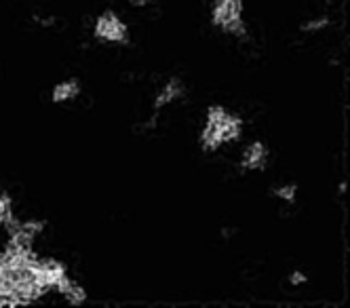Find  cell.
<instances>
[{"mask_svg": "<svg viewBox=\"0 0 350 308\" xmlns=\"http://www.w3.org/2000/svg\"><path fill=\"white\" fill-rule=\"evenodd\" d=\"M243 133V118L226 112L221 106H209L207 120L201 133V146L205 152H215L224 144L237 142Z\"/></svg>", "mask_w": 350, "mask_h": 308, "instance_id": "1", "label": "cell"}, {"mask_svg": "<svg viewBox=\"0 0 350 308\" xmlns=\"http://www.w3.org/2000/svg\"><path fill=\"white\" fill-rule=\"evenodd\" d=\"M211 21L221 32L232 34L237 38L247 36L243 21V0H215L211 9Z\"/></svg>", "mask_w": 350, "mask_h": 308, "instance_id": "2", "label": "cell"}, {"mask_svg": "<svg viewBox=\"0 0 350 308\" xmlns=\"http://www.w3.org/2000/svg\"><path fill=\"white\" fill-rule=\"evenodd\" d=\"M93 34H95L97 40H104V42H116V44H127L129 42L127 23H124L114 11H104L95 19Z\"/></svg>", "mask_w": 350, "mask_h": 308, "instance_id": "3", "label": "cell"}, {"mask_svg": "<svg viewBox=\"0 0 350 308\" xmlns=\"http://www.w3.org/2000/svg\"><path fill=\"white\" fill-rule=\"evenodd\" d=\"M268 157H270V152L264 142H252L243 152L241 167L245 171H262L268 165Z\"/></svg>", "mask_w": 350, "mask_h": 308, "instance_id": "4", "label": "cell"}, {"mask_svg": "<svg viewBox=\"0 0 350 308\" xmlns=\"http://www.w3.org/2000/svg\"><path fill=\"white\" fill-rule=\"evenodd\" d=\"M184 83H182V79H169L167 83H165V87L157 93V97H154V114H159L165 106H169V104H173L175 99H180L182 95H184Z\"/></svg>", "mask_w": 350, "mask_h": 308, "instance_id": "5", "label": "cell"}, {"mask_svg": "<svg viewBox=\"0 0 350 308\" xmlns=\"http://www.w3.org/2000/svg\"><path fill=\"white\" fill-rule=\"evenodd\" d=\"M81 95V83L77 79H68L62 81L59 85L53 87L51 91V101L53 104H66V101H72Z\"/></svg>", "mask_w": 350, "mask_h": 308, "instance_id": "6", "label": "cell"}, {"mask_svg": "<svg viewBox=\"0 0 350 308\" xmlns=\"http://www.w3.org/2000/svg\"><path fill=\"white\" fill-rule=\"evenodd\" d=\"M55 290H59V294H64L66 300H68L70 304H74V306H81V304H85V300H87V292L77 283V281H72L70 277H66Z\"/></svg>", "mask_w": 350, "mask_h": 308, "instance_id": "7", "label": "cell"}, {"mask_svg": "<svg viewBox=\"0 0 350 308\" xmlns=\"http://www.w3.org/2000/svg\"><path fill=\"white\" fill-rule=\"evenodd\" d=\"M329 25V17H319V19H310V21H304L299 25V32H319V30H325Z\"/></svg>", "mask_w": 350, "mask_h": 308, "instance_id": "8", "label": "cell"}, {"mask_svg": "<svg viewBox=\"0 0 350 308\" xmlns=\"http://www.w3.org/2000/svg\"><path fill=\"white\" fill-rule=\"evenodd\" d=\"M295 194H297V186L295 184H283L279 188H274V196H279L281 201H285L289 205L295 201Z\"/></svg>", "mask_w": 350, "mask_h": 308, "instance_id": "9", "label": "cell"}, {"mask_svg": "<svg viewBox=\"0 0 350 308\" xmlns=\"http://www.w3.org/2000/svg\"><path fill=\"white\" fill-rule=\"evenodd\" d=\"M13 218L11 214V196L0 194V226H7V222Z\"/></svg>", "mask_w": 350, "mask_h": 308, "instance_id": "10", "label": "cell"}, {"mask_svg": "<svg viewBox=\"0 0 350 308\" xmlns=\"http://www.w3.org/2000/svg\"><path fill=\"white\" fill-rule=\"evenodd\" d=\"M306 281H308V277H306L302 270H295V272L289 274V283H291V285H304Z\"/></svg>", "mask_w": 350, "mask_h": 308, "instance_id": "11", "label": "cell"}, {"mask_svg": "<svg viewBox=\"0 0 350 308\" xmlns=\"http://www.w3.org/2000/svg\"><path fill=\"white\" fill-rule=\"evenodd\" d=\"M129 3L133 5V7H148L152 0H129Z\"/></svg>", "mask_w": 350, "mask_h": 308, "instance_id": "12", "label": "cell"}]
</instances>
